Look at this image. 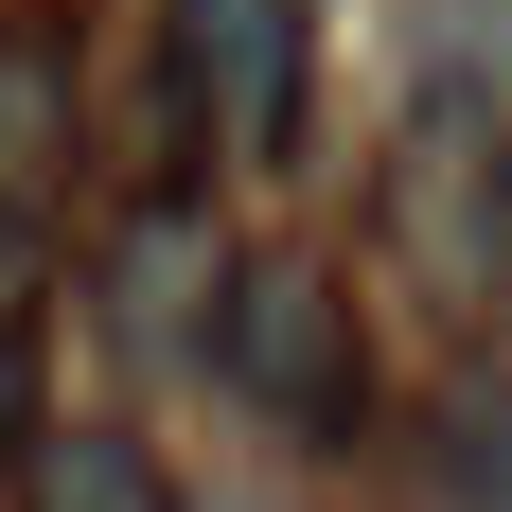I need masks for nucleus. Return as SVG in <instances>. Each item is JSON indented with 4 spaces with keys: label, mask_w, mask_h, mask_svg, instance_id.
Returning <instances> with one entry per match:
<instances>
[{
    "label": "nucleus",
    "mask_w": 512,
    "mask_h": 512,
    "mask_svg": "<svg viewBox=\"0 0 512 512\" xmlns=\"http://www.w3.org/2000/svg\"><path fill=\"white\" fill-rule=\"evenodd\" d=\"M230 389L265 424H301V442H354V301H336V265H248L230 283Z\"/></svg>",
    "instance_id": "obj_1"
},
{
    "label": "nucleus",
    "mask_w": 512,
    "mask_h": 512,
    "mask_svg": "<svg viewBox=\"0 0 512 512\" xmlns=\"http://www.w3.org/2000/svg\"><path fill=\"white\" fill-rule=\"evenodd\" d=\"M177 106H212L248 159H283V124H301V0H177Z\"/></svg>",
    "instance_id": "obj_2"
},
{
    "label": "nucleus",
    "mask_w": 512,
    "mask_h": 512,
    "mask_svg": "<svg viewBox=\"0 0 512 512\" xmlns=\"http://www.w3.org/2000/svg\"><path fill=\"white\" fill-rule=\"evenodd\" d=\"M36 512H177L124 424H36Z\"/></svg>",
    "instance_id": "obj_3"
},
{
    "label": "nucleus",
    "mask_w": 512,
    "mask_h": 512,
    "mask_svg": "<svg viewBox=\"0 0 512 512\" xmlns=\"http://www.w3.org/2000/svg\"><path fill=\"white\" fill-rule=\"evenodd\" d=\"M106 283H124V318H142V336H177V301H212V212L159 195L142 230H124V265H106Z\"/></svg>",
    "instance_id": "obj_4"
},
{
    "label": "nucleus",
    "mask_w": 512,
    "mask_h": 512,
    "mask_svg": "<svg viewBox=\"0 0 512 512\" xmlns=\"http://www.w3.org/2000/svg\"><path fill=\"white\" fill-rule=\"evenodd\" d=\"M53 159H71V89H53V53H36V36H0V212L36 195Z\"/></svg>",
    "instance_id": "obj_5"
},
{
    "label": "nucleus",
    "mask_w": 512,
    "mask_h": 512,
    "mask_svg": "<svg viewBox=\"0 0 512 512\" xmlns=\"http://www.w3.org/2000/svg\"><path fill=\"white\" fill-rule=\"evenodd\" d=\"M18 442H36V354L0 336V460H18Z\"/></svg>",
    "instance_id": "obj_6"
}]
</instances>
